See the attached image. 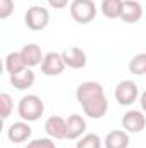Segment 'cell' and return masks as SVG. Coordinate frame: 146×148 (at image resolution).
<instances>
[{"label": "cell", "mask_w": 146, "mask_h": 148, "mask_svg": "<svg viewBox=\"0 0 146 148\" xmlns=\"http://www.w3.org/2000/svg\"><path fill=\"white\" fill-rule=\"evenodd\" d=\"M43 112H45V103L38 95H26L17 103V114L26 122L38 121L43 115Z\"/></svg>", "instance_id": "cell-2"}, {"label": "cell", "mask_w": 146, "mask_h": 148, "mask_svg": "<svg viewBox=\"0 0 146 148\" xmlns=\"http://www.w3.org/2000/svg\"><path fill=\"white\" fill-rule=\"evenodd\" d=\"M129 71L134 76H143L146 74V53H138L131 59L129 62Z\"/></svg>", "instance_id": "cell-18"}, {"label": "cell", "mask_w": 146, "mask_h": 148, "mask_svg": "<svg viewBox=\"0 0 146 148\" xmlns=\"http://www.w3.org/2000/svg\"><path fill=\"white\" fill-rule=\"evenodd\" d=\"M69 10L77 24H89L96 17V5L93 0H72Z\"/></svg>", "instance_id": "cell-3"}, {"label": "cell", "mask_w": 146, "mask_h": 148, "mask_svg": "<svg viewBox=\"0 0 146 148\" xmlns=\"http://www.w3.org/2000/svg\"><path fill=\"white\" fill-rule=\"evenodd\" d=\"M10 84L16 88V90H28L35 84V73L31 67H26L24 71L17 74H10Z\"/></svg>", "instance_id": "cell-13"}, {"label": "cell", "mask_w": 146, "mask_h": 148, "mask_svg": "<svg viewBox=\"0 0 146 148\" xmlns=\"http://www.w3.org/2000/svg\"><path fill=\"white\" fill-rule=\"evenodd\" d=\"M26 148H57V147H55L52 138H38V140L29 141L26 145Z\"/></svg>", "instance_id": "cell-21"}, {"label": "cell", "mask_w": 146, "mask_h": 148, "mask_svg": "<svg viewBox=\"0 0 146 148\" xmlns=\"http://www.w3.org/2000/svg\"><path fill=\"white\" fill-rule=\"evenodd\" d=\"M14 12V0H0V19L10 17Z\"/></svg>", "instance_id": "cell-22"}, {"label": "cell", "mask_w": 146, "mask_h": 148, "mask_svg": "<svg viewBox=\"0 0 146 148\" xmlns=\"http://www.w3.org/2000/svg\"><path fill=\"white\" fill-rule=\"evenodd\" d=\"M122 127L127 133H141L146 127V115L141 110H129L122 117Z\"/></svg>", "instance_id": "cell-8"}, {"label": "cell", "mask_w": 146, "mask_h": 148, "mask_svg": "<svg viewBox=\"0 0 146 148\" xmlns=\"http://www.w3.org/2000/svg\"><path fill=\"white\" fill-rule=\"evenodd\" d=\"M21 55H23L26 66L31 67V69L36 67V66H41V62H43V59H45V55L41 53V48L38 47L36 43H28V45H24L23 50H21Z\"/></svg>", "instance_id": "cell-12"}, {"label": "cell", "mask_w": 146, "mask_h": 148, "mask_svg": "<svg viewBox=\"0 0 146 148\" xmlns=\"http://www.w3.org/2000/svg\"><path fill=\"white\" fill-rule=\"evenodd\" d=\"M12 110H14V102H12L10 95L9 93H2L0 95V114H2V119L7 121Z\"/></svg>", "instance_id": "cell-20"}, {"label": "cell", "mask_w": 146, "mask_h": 148, "mask_svg": "<svg viewBox=\"0 0 146 148\" xmlns=\"http://www.w3.org/2000/svg\"><path fill=\"white\" fill-rule=\"evenodd\" d=\"M45 131L48 138L52 140H64L67 138V119H62L60 115H52L45 122Z\"/></svg>", "instance_id": "cell-7"}, {"label": "cell", "mask_w": 146, "mask_h": 148, "mask_svg": "<svg viewBox=\"0 0 146 148\" xmlns=\"http://www.w3.org/2000/svg\"><path fill=\"white\" fill-rule=\"evenodd\" d=\"M84 131H86V121L77 114L69 115V119H67V138L69 140H77V138L83 136Z\"/></svg>", "instance_id": "cell-15"}, {"label": "cell", "mask_w": 146, "mask_h": 148, "mask_svg": "<svg viewBox=\"0 0 146 148\" xmlns=\"http://www.w3.org/2000/svg\"><path fill=\"white\" fill-rule=\"evenodd\" d=\"M31 126L26 122V121H19V122H14L9 126L7 129V138L12 141V143H24L31 138Z\"/></svg>", "instance_id": "cell-9"}, {"label": "cell", "mask_w": 146, "mask_h": 148, "mask_svg": "<svg viewBox=\"0 0 146 148\" xmlns=\"http://www.w3.org/2000/svg\"><path fill=\"white\" fill-rule=\"evenodd\" d=\"M28 66L21 55V52H10L7 57H5V71L9 74H17L21 71H24Z\"/></svg>", "instance_id": "cell-16"}, {"label": "cell", "mask_w": 146, "mask_h": 148, "mask_svg": "<svg viewBox=\"0 0 146 148\" xmlns=\"http://www.w3.org/2000/svg\"><path fill=\"white\" fill-rule=\"evenodd\" d=\"M122 5H124L122 0H103L102 2V14L108 19H117V17H120Z\"/></svg>", "instance_id": "cell-17"}, {"label": "cell", "mask_w": 146, "mask_h": 148, "mask_svg": "<svg viewBox=\"0 0 146 148\" xmlns=\"http://www.w3.org/2000/svg\"><path fill=\"white\" fill-rule=\"evenodd\" d=\"M139 103H141V109H143V112L146 114V91H143V93H141V97H139Z\"/></svg>", "instance_id": "cell-24"}, {"label": "cell", "mask_w": 146, "mask_h": 148, "mask_svg": "<svg viewBox=\"0 0 146 148\" xmlns=\"http://www.w3.org/2000/svg\"><path fill=\"white\" fill-rule=\"evenodd\" d=\"M24 23L31 31H43L50 23V12L45 7L33 5L24 14Z\"/></svg>", "instance_id": "cell-4"}, {"label": "cell", "mask_w": 146, "mask_h": 148, "mask_svg": "<svg viewBox=\"0 0 146 148\" xmlns=\"http://www.w3.org/2000/svg\"><path fill=\"white\" fill-rule=\"evenodd\" d=\"M115 100L120 105H132L138 100V84L131 79H124L115 88Z\"/></svg>", "instance_id": "cell-5"}, {"label": "cell", "mask_w": 146, "mask_h": 148, "mask_svg": "<svg viewBox=\"0 0 146 148\" xmlns=\"http://www.w3.org/2000/svg\"><path fill=\"white\" fill-rule=\"evenodd\" d=\"M65 69V62L62 59V53L57 52H48L41 62V73L45 76H59L64 73Z\"/></svg>", "instance_id": "cell-6"}, {"label": "cell", "mask_w": 146, "mask_h": 148, "mask_svg": "<svg viewBox=\"0 0 146 148\" xmlns=\"http://www.w3.org/2000/svg\"><path fill=\"white\" fill-rule=\"evenodd\" d=\"M141 17H143V5L136 0H124L120 19L127 24H134V23L141 21Z\"/></svg>", "instance_id": "cell-10"}, {"label": "cell", "mask_w": 146, "mask_h": 148, "mask_svg": "<svg viewBox=\"0 0 146 148\" xmlns=\"http://www.w3.org/2000/svg\"><path fill=\"white\" fill-rule=\"evenodd\" d=\"M62 59L65 66L71 69H84L86 67V53L79 47H69L62 52Z\"/></svg>", "instance_id": "cell-11"}, {"label": "cell", "mask_w": 146, "mask_h": 148, "mask_svg": "<svg viewBox=\"0 0 146 148\" xmlns=\"http://www.w3.org/2000/svg\"><path fill=\"white\" fill-rule=\"evenodd\" d=\"M76 147L77 148H102V140H100L98 134L88 133V134H84V136L77 141Z\"/></svg>", "instance_id": "cell-19"}, {"label": "cell", "mask_w": 146, "mask_h": 148, "mask_svg": "<svg viewBox=\"0 0 146 148\" xmlns=\"http://www.w3.org/2000/svg\"><path fill=\"white\" fill-rule=\"evenodd\" d=\"M53 9H65L67 7V3H69V0H46Z\"/></svg>", "instance_id": "cell-23"}, {"label": "cell", "mask_w": 146, "mask_h": 148, "mask_svg": "<svg viewBox=\"0 0 146 148\" xmlns=\"http://www.w3.org/2000/svg\"><path fill=\"white\" fill-rule=\"evenodd\" d=\"M76 100L83 107L84 114L91 119H102L108 110V102L105 97V90L96 81L81 83L76 90Z\"/></svg>", "instance_id": "cell-1"}, {"label": "cell", "mask_w": 146, "mask_h": 148, "mask_svg": "<svg viewBox=\"0 0 146 148\" xmlns=\"http://www.w3.org/2000/svg\"><path fill=\"white\" fill-rule=\"evenodd\" d=\"M76 148H77V147H76Z\"/></svg>", "instance_id": "cell-25"}, {"label": "cell", "mask_w": 146, "mask_h": 148, "mask_svg": "<svg viewBox=\"0 0 146 148\" xmlns=\"http://www.w3.org/2000/svg\"><path fill=\"white\" fill-rule=\"evenodd\" d=\"M129 143H131V138L127 131H122V129L110 131L105 138V148H127Z\"/></svg>", "instance_id": "cell-14"}]
</instances>
